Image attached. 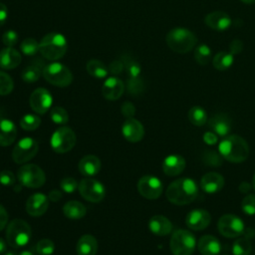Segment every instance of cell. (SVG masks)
Listing matches in <instances>:
<instances>
[{
  "label": "cell",
  "mask_w": 255,
  "mask_h": 255,
  "mask_svg": "<svg viewBox=\"0 0 255 255\" xmlns=\"http://www.w3.org/2000/svg\"><path fill=\"white\" fill-rule=\"evenodd\" d=\"M223 157L221 154L214 150H206L203 155H202V161L205 165L212 166V167H217L222 164Z\"/></svg>",
  "instance_id": "obj_37"
},
{
  "label": "cell",
  "mask_w": 255,
  "mask_h": 255,
  "mask_svg": "<svg viewBox=\"0 0 255 255\" xmlns=\"http://www.w3.org/2000/svg\"><path fill=\"white\" fill-rule=\"evenodd\" d=\"M4 255H16L14 252H6Z\"/></svg>",
  "instance_id": "obj_60"
},
{
  "label": "cell",
  "mask_w": 255,
  "mask_h": 255,
  "mask_svg": "<svg viewBox=\"0 0 255 255\" xmlns=\"http://www.w3.org/2000/svg\"><path fill=\"white\" fill-rule=\"evenodd\" d=\"M0 183L5 186H11L15 183V176L10 170L0 171Z\"/></svg>",
  "instance_id": "obj_47"
},
{
  "label": "cell",
  "mask_w": 255,
  "mask_h": 255,
  "mask_svg": "<svg viewBox=\"0 0 255 255\" xmlns=\"http://www.w3.org/2000/svg\"><path fill=\"white\" fill-rule=\"evenodd\" d=\"M51 120L57 125H65L69 121L68 112L62 107H54L50 113Z\"/></svg>",
  "instance_id": "obj_39"
},
{
  "label": "cell",
  "mask_w": 255,
  "mask_h": 255,
  "mask_svg": "<svg viewBox=\"0 0 255 255\" xmlns=\"http://www.w3.org/2000/svg\"><path fill=\"white\" fill-rule=\"evenodd\" d=\"M8 222V213L6 209L0 204V231L6 227Z\"/></svg>",
  "instance_id": "obj_52"
},
{
  "label": "cell",
  "mask_w": 255,
  "mask_h": 255,
  "mask_svg": "<svg viewBox=\"0 0 255 255\" xmlns=\"http://www.w3.org/2000/svg\"><path fill=\"white\" fill-rule=\"evenodd\" d=\"M17 136V128L9 119H0V145L8 146Z\"/></svg>",
  "instance_id": "obj_24"
},
{
  "label": "cell",
  "mask_w": 255,
  "mask_h": 255,
  "mask_svg": "<svg viewBox=\"0 0 255 255\" xmlns=\"http://www.w3.org/2000/svg\"><path fill=\"white\" fill-rule=\"evenodd\" d=\"M78 183L73 177H65L60 182V187L67 193H73L78 188Z\"/></svg>",
  "instance_id": "obj_45"
},
{
  "label": "cell",
  "mask_w": 255,
  "mask_h": 255,
  "mask_svg": "<svg viewBox=\"0 0 255 255\" xmlns=\"http://www.w3.org/2000/svg\"><path fill=\"white\" fill-rule=\"evenodd\" d=\"M5 250H6V243L2 238H0V254L4 253Z\"/></svg>",
  "instance_id": "obj_56"
},
{
  "label": "cell",
  "mask_w": 255,
  "mask_h": 255,
  "mask_svg": "<svg viewBox=\"0 0 255 255\" xmlns=\"http://www.w3.org/2000/svg\"><path fill=\"white\" fill-rule=\"evenodd\" d=\"M196 246L193 233L185 229L175 230L170 238L169 247L173 255H192Z\"/></svg>",
  "instance_id": "obj_7"
},
{
  "label": "cell",
  "mask_w": 255,
  "mask_h": 255,
  "mask_svg": "<svg viewBox=\"0 0 255 255\" xmlns=\"http://www.w3.org/2000/svg\"><path fill=\"white\" fill-rule=\"evenodd\" d=\"M149 230L157 236H165L172 230V223L162 215H154L148 221Z\"/></svg>",
  "instance_id": "obj_25"
},
{
  "label": "cell",
  "mask_w": 255,
  "mask_h": 255,
  "mask_svg": "<svg viewBox=\"0 0 255 255\" xmlns=\"http://www.w3.org/2000/svg\"><path fill=\"white\" fill-rule=\"evenodd\" d=\"M68 49L67 40L61 33L50 32L39 42V52L47 60L57 61L64 57Z\"/></svg>",
  "instance_id": "obj_3"
},
{
  "label": "cell",
  "mask_w": 255,
  "mask_h": 255,
  "mask_svg": "<svg viewBox=\"0 0 255 255\" xmlns=\"http://www.w3.org/2000/svg\"><path fill=\"white\" fill-rule=\"evenodd\" d=\"M49 206V197L43 193L32 194L26 202V211L31 216L43 215Z\"/></svg>",
  "instance_id": "obj_18"
},
{
  "label": "cell",
  "mask_w": 255,
  "mask_h": 255,
  "mask_svg": "<svg viewBox=\"0 0 255 255\" xmlns=\"http://www.w3.org/2000/svg\"><path fill=\"white\" fill-rule=\"evenodd\" d=\"M204 23L210 29L222 32L231 26L232 20L230 16L223 11H213L205 16Z\"/></svg>",
  "instance_id": "obj_17"
},
{
  "label": "cell",
  "mask_w": 255,
  "mask_h": 255,
  "mask_svg": "<svg viewBox=\"0 0 255 255\" xmlns=\"http://www.w3.org/2000/svg\"><path fill=\"white\" fill-rule=\"evenodd\" d=\"M165 195L172 204L186 205L197 198L198 186L192 178H178L168 185Z\"/></svg>",
  "instance_id": "obj_1"
},
{
  "label": "cell",
  "mask_w": 255,
  "mask_h": 255,
  "mask_svg": "<svg viewBox=\"0 0 255 255\" xmlns=\"http://www.w3.org/2000/svg\"><path fill=\"white\" fill-rule=\"evenodd\" d=\"M42 75L48 83L60 88L68 87L73 82V74L70 69L58 62L44 66Z\"/></svg>",
  "instance_id": "obj_6"
},
{
  "label": "cell",
  "mask_w": 255,
  "mask_h": 255,
  "mask_svg": "<svg viewBox=\"0 0 255 255\" xmlns=\"http://www.w3.org/2000/svg\"><path fill=\"white\" fill-rule=\"evenodd\" d=\"M55 246L50 239H42L36 245V251L39 255H50L54 252Z\"/></svg>",
  "instance_id": "obj_44"
},
{
  "label": "cell",
  "mask_w": 255,
  "mask_h": 255,
  "mask_svg": "<svg viewBox=\"0 0 255 255\" xmlns=\"http://www.w3.org/2000/svg\"><path fill=\"white\" fill-rule=\"evenodd\" d=\"M166 44L170 50L178 54H185L195 48L197 37L193 32L185 28L171 29L165 37Z\"/></svg>",
  "instance_id": "obj_4"
},
{
  "label": "cell",
  "mask_w": 255,
  "mask_h": 255,
  "mask_svg": "<svg viewBox=\"0 0 255 255\" xmlns=\"http://www.w3.org/2000/svg\"><path fill=\"white\" fill-rule=\"evenodd\" d=\"M252 250L251 242L248 238L241 237L237 239L232 245L233 255H249Z\"/></svg>",
  "instance_id": "obj_35"
},
{
  "label": "cell",
  "mask_w": 255,
  "mask_h": 255,
  "mask_svg": "<svg viewBox=\"0 0 255 255\" xmlns=\"http://www.w3.org/2000/svg\"><path fill=\"white\" fill-rule=\"evenodd\" d=\"M137 191L146 199H156L162 193V182L153 175H144L137 181Z\"/></svg>",
  "instance_id": "obj_13"
},
{
  "label": "cell",
  "mask_w": 255,
  "mask_h": 255,
  "mask_svg": "<svg viewBox=\"0 0 255 255\" xmlns=\"http://www.w3.org/2000/svg\"><path fill=\"white\" fill-rule=\"evenodd\" d=\"M43 69L44 67L42 65L33 63L24 68L21 73V78L26 83H35L40 79L41 75L43 74Z\"/></svg>",
  "instance_id": "obj_31"
},
{
  "label": "cell",
  "mask_w": 255,
  "mask_h": 255,
  "mask_svg": "<svg viewBox=\"0 0 255 255\" xmlns=\"http://www.w3.org/2000/svg\"><path fill=\"white\" fill-rule=\"evenodd\" d=\"M127 88H128V92L129 94L139 95L144 90V82L141 78H139V76L133 77V78H128V83H127Z\"/></svg>",
  "instance_id": "obj_40"
},
{
  "label": "cell",
  "mask_w": 255,
  "mask_h": 255,
  "mask_svg": "<svg viewBox=\"0 0 255 255\" xmlns=\"http://www.w3.org/2000/svg\"><path fill=\"white\" fill-rule=\"evenodd\" d=\"M87 72L89 75H91L94 78L97 79H103L106 78L109 74V69L108 67L101 61L99 60H90L87 63L86 66Z\"/></svg>",
  "instance_id": "obj_32"
},
{
  "label": "cell",
  "mask_w": 255,
  "mask_h": 255,
  "mask_svg": "<svg viewBox=\"0 0 255 255\" xmlns=\"http://www.w3.org/2000/svg\"><path fill=\"white\" fill-rule=\"evenodd\" d=\"M17 178L22 185L29 188H39L46 181L43 169L33 163L23 164L17 171Z\"/></svg>",
  "instance_id": "obj_8"
},
{
  "label": "cell",
  "mask_w": 255,
  "mask_h": 255,
  "mask_svg": "<svg viewBox=\"0 0 255 255\" xmlns=\"http://www.w3.org/2000/svg\"><path fill=\"white\" fill-rule=\"evenodd\" d=\"M218 151L227 161L239 163L247 159L249 155V145L243 137L237 134H231L224 136L220 141Z\"/></svg>",
  "instance_id": "obj_2"
},
{
  "label": "cell",
  "mask_w": 255,
  "mask_h": 255,
  "mask_svg": "<svg viewBox=\"0 0 255 255\" xmlns=\"http://www.w3.org/2000/svg\"><path fill=\"white\" fill-rule=\"evenodd\" d=\"M218 231L226 238H235L243 234L245 230L242 219L234 214L222 215L217 222Z\"/></svg>",
  "instance_id": "obj_12"
},
{
  "label": "cell",
  "mask_w": 255,
  "mask_h": 255,
  "mask_svg": "<svg viewBox=\"0 0 255 255\" xmlns=\"http://www.w3.org/2000/svg\"><path fill=\"white\" fill-rule=\"evenodd\" d=\"M22 53L26 56H34L39 52V43L33 38H26L20 44Z\"/></svg>",
  "instance_id": "obj_38"
},
{
  "label": "cell",
  "mask_w": 255,
  "mask_h": 255,
  "mask_svg": "<svg viewBox=\"0 0 255 255\" xmlns=\"http://www.w3.org/2000/svg\"><path fill=\"white\" fill-rule=\"evenodd\" d=\"M86 206L80 201L71 200L65 203L63 206V212L66 217L72 220H78L86 215Z\"/></svg>",
  "instance_id": "obj_29"
},
{
  "label": "cell",
  "mask_w": 255,
  "mask_h": 255,
  "mask_svg": "<svg viewBox=\"0 0 255 255\" xmlns=\"http://www.w3.org/2000/svg\"><path fill=\"white\" fill-rule=\"evenodd\" d=\"M41 124V119L33 114H26L20 119V126L23 129L31 131L39 128Z\"/></svg>",
  "instance_id": "obj_36"
},
{
  "label": "cell",
  "mask_w": 255,
  "mask_h": 255,
  "mask_svg": "<svg viewBox=\"0 0 255 255\" xmlns=\"http://www.w3.org/2000/svg\"><path fill=\"white\" fill-rule=\"evenodd\" d=\"M30 225L23 219L15 218L7 226L6 238L10 246L20 248L25 246L31 238Z\"/></svg>",
  "instance_id": "obj_5"
},
{
  "label": "cell",
  "mask_w": 255,
  "mask_h": 255,
  "mask_svg": "<svg viewBox=\"0 0 255 255\" xmlns=\"http://www.w3.org/2000/svg\"><path fill=\"white\" fill-rule=\"evenodd\" d=\"M212 58V52L209 46L205 44L198 45L194 50V59L200 66L207 65Z\"/></svg>",
  "instance_id": "obj_34"
},
{
  "label": "cell",
  "mask_w": 255,
  "mask_h": 255,
  "mask_svg": "<svg viewBox=\"0 0 255 255\" xmlns=\"http://www.w3.org/2000/svg\"><path fill=\"white\" fill-rule=\"evenodd\" d=\"M14 88L12 78L3 71H0V96L9 95Z\"/></svg>",
  "instance_id": "obj_41"
},
{
  "label": "cell",
  "mask_w": 255,
  "mask_h": 255,
  "mask_svg": "<svg viewBox=\"0 0 255 255\" xmlns=\"http://www.w3.org/2000/svg\"><path fill=\"white\" fill-rule=\"evenodd\" d=\"M233 61H234V55H232L230 52L221 51V52H218L212 58V65L218 71H225L232 66Z\"/></svg>",
  "instance_id": "obj_30"
},
{
  "label": "cell",
  "mask_w": 255,
  "mask_h": 255,
  "mask_svg": "<svg viewBox=\"0 0 255 255\" xmlns=\"http://www.w3.org/2000/svg\"><path fill=\"white\" fill-rule=\"evenodd\" d=\"M240 1L245 3V4H253V3H255V0H240Z\"/></svg>",
  "instance_id": "obj_58"
},
{
  "label": "cell",
  "mask_w": 255,
  "mask_h": 255,
  "mask_svg": "<svg viewBox=\"0 0 255 255\" xmlns=\"http://www.w3.org/2000/svg\"><path fill=\"white\" fill-rule=\"evenodd\" d=\"M185 168V159L179 154H169L162 161V170L168 176L180 174Z\"/></svg>",
  "instance_id": "obj_22"
},
{
  "label": "cell",
  "mask_w": 255,
  "mask_h": 255,
  "mask_svg": "<svg viewBox=\"0 0 255 255\" xmlns=\"http://www.w3.org/2000/svg\"><path fill=\"white\" fill-rule=\"evenodd\" d=\"M19 255H34V254L31 251H29V250H24Z\"/></svg>",
  "instance_id": "obj_57"
},
{
  "label": "cell",
  "mask_w": 255,
  "mask_h": 255,
  "mask_svg": "<svg viewBox=\"0 0 255 255\" xmlns=\"http://www.w3.org/2000/svg\"><path fill=\"white\" fill-rule=\"evenodd\" d=\"M77 136L74 130L69 127H61L57 128L51 136V146L58 153L70 151L76 144Z\"/></svg>",
  "instance_id": "obj_9"
},
{
  "label": "cell",
  "mask_w": 255,
  "mask_h": 255,
  "mask_svg": "<svg viewBox=\"0 0 255 255\" xmlns=\"http://www.w3.org/2000/svg\"><path fill=\"white\" fill-rule=\"evenodd\" d=\"M78 189L81 196L90 202H100L106 196V188L103 183L90 177L82 179Z\"/></svg>",
  "instance_id": "obj_11"
},
{
  "label": "cell",
  "mask_w": 255,
  "mask_h": 255,
  "mask_svg": "<svg viewBox=\"0 0 255 255\" xmlns=\"http://www.w3.org/2000/svg\"><path fill=\"white\" fill-rule=\"evenodd\" d=\"M122 133L124 137L129 142H137L142 139L144 135V128L140 122L130 118L123 124Z\"/></svg>",
  "instance_id": "obj_16"
},
{
  "label": "cell",
  "mask_w": 255,
  "mask_h": 255,
  "mask_svg": "<svg viewBox=\"0 0 255 255\" xmlns=\"http://www.w3.org/2000/svg\"><path fill=\"white\" fill-rule=\"evenodd\" d=\"M8 17V10H7V6L4 3L0 2V26H2Z\"/></svg>",
  "instance_id": "obj_53"
},
{
  "label": "cell",
  "mask_w": 255,
  "mask_h": 255,
  "mask_svg": "<svg viewBox=\"0 0 255 255\" xmlns=\"http://www.w3.org/2000/svg\"><path fill=\"white\" fill-rule=\"evenodd\" d=\"M243 50V42L239 39H234L229 44V52L232 55H237Z\"/></svg>",
  "instance_id": "obj_50"
},
{
  "label": "cell",
  "mask_w": 255,
  "mask_h": 255,
  "mask_svg": "<svg viewBox=\"0 0 255 255\" xmlns=\"http://www.w3.org/2000/svg\"><path fill=\"white\" fill-rule=\"evenodd\" d=\"M29 103L30 107L35 113L44 115L50 110L53 103V97L48 90L44 88H38L31 94Z\"/></svg>",
  "instance_id": "obj_14"
},
{
  "label": "cell",
  "mask_w": 255,
  "mask_h": 255,
  "mask_svg": "<svg viewBox=\"0 0 255 255\" xmlns=\"http://www.w3.org/2000/svg\"><path fill=\"white\" fill-rule=\"evenodd\" d=\"M124 91L125 85L123 81L117 77L108 78L102 87V94L104 98L109 101L119 100L122 97Z\"/></svg>",
  "instance_id": "obj_19"
},
{
  "label": "cell",
  "mask_w": 255,
  "mask_h": 255,
  "mask_svg": "<svg viewBox=\"0 0 255 255\" xmlns=\"http://www.w3.org/2000/svg\"><path fill=\"white\" fill-rule=\"evenodd\" d=\"M2 42L6 47L13 48L18 42V34L14 30H7L2 35Z\"/></svg>",
  "instance_id": "obj_46"
},
{
  "label": "cell",
  "mask_w": 255,
  "mask_h": 255,
  "mask_svg": "<svg viewBox=\"0 0 255 255\" xmlns=\"http://www.w3.org/2000/svg\"><path fill=\"white\" fill-rule=\"evenodd\" d=\"M241 208L247 215L255 214V194H247L241 201Z\"/></svg>",
  "instance_id": "obj_43"
},
{
  "label": "cell",
  "mask_w": 255,
  "mask_h": 255,
  "mask_svg": "<svg viewBox=\"0 0 255 255\" xmlns=\"http://www.w3.org/2000/svg\"><path fill=\"white\" fill-rule=\"evenodd\" d=\"M48 197H49V200H52L53 202H57L62 198V193H61V191L54 189L49 192Z\"/></svg>",
  "instance_id": "obj_54"
},
{
  "label": "cell",
  "mask_w": 255,
  "mask_h": 255,
  "mask_svg": "<svg viewBox=\"0 0 255 255\" xmlns=\"http://www.w3.org/2000/svg\"><path fill=\"white\" fill-rule=\"evenodd\" d=\"M108 69H109V73H111L112 75L116 76V75L121 74L124 71L125 64H124V62L122 60H116V61H113L109 65Z\"/></svg>",
  "instance_id": "obj_48"
},
{
  "label": "cell",
  "mask_w": 255,
  "mask_h": 255,
  "mask_svg": "<svg viewBox=\"0 0 255 255\" xmlns=\"http://www.w3.org/2000/svg\"><path fill=\"white\" fill-rule=\"evenodd\" d=\"M224 186V177L217 172H207L200 179V188L209 194L220 191Z\"/></svg>",
  "instance_id": "obj_21"
},
{
  "label": "cell",
  "mask_w": 255,
  "mask_h": 255,
  "mask_svg": "<svg viewBox=\"0 0 255 255\" xmlns=\"http://www.w3.org/2000/svg\"><path fill=\"white\" fill-rule=\"evenodd\" d=\"M78 255H96L98 251V241L91 234L81 236L76 245Z\"/></svg>",
  "instance_id": "obj_28"
},
{
  "label": "cell",
  "mask_w": 255,
  "mask_h": 255,
  "mask_svg": "<svg viewBox=\"0 0 255 255\" xmlns=\"http://www.w3.org/2000/svg\"><path fill=\"white\" fill-rule=\"evenodd\" d=\"M252 186H253V188L255 189V173H254L253 178H252Z\"/></svg>",
  "instance_id": "obj_59"
},
{
  "label": "cell",
  "mask_w": 255,
  "mask_h": 255,
  "mask_svg": "<svg viewBox=\"0 0 255 255\" xmlns=\"http://www.w3.org/2000/svg\"><path fill=\"white\" fill-rule=\"evenodd\" d=\"M78 167L82 174L86 176H93L99 173L101 169V160L94 154H88L80 160Z\"/></svg>",
  "instance_id": "obj_27"
},
{
  "label": "cell",
  "mask_w": 255,
  "mask_h": 255,
  "mask_svg": "<svg viewBox=\"0 0 255 255\" xmlns=\"http://www.w3.org/2000/svg\"><path fill=\"white\" fill-rule=\"evenodd\" d=\"M38 149V142L33 137H23L14 146L12 158L18 164H25L37 154Z\"/></svg>",
  "instance_id": "obj_10"
},
{
  "label": "cell",
  "mask_w": 255,
  "mask_h": 255,
  "mask_svg": "<svg viewBox=\"0 0 255 255\" xmlns=\"http://www.w3.org/2000/svg\"><path fill=\"white\" fill-rule=\"evenodd\" d=\"M197 248L202 255H219L221 251V244L216 237L206 234L199 238Z\"/></svg>",
  "instance_id": "obj_23"
},
{
  "label": "cell",
  "mask_w": 255,
  "mask_h": 255,
  "mask_svg": "<svg viewBox=\"0 0 255 255\" xmlns=\"http://www.w3.org/2000/svg\"><path fill=\"white\" fill-rule=\"evenodd\" d=\"M253 186L250 184V183H248V182H246V181H243V182H241L240 184H239V190H240V192H242V193H247V192H249L250 190H251V188H252Z\"/></svg>",
  "instance_id": "obj_55"
},
{
  "label": "cell",
  "mask_w": 255,
  "mask_h": 255,
  "mask_svg": "<svg viewBox=\"0 0 255 255\" xmlns=\"http://www.w3.org/2000/svg\"><path fill=\"white\" fill-rule=\"evenodd\" d=\"M208 126L213 132L220 136H227L231 130V120L223 113H218L208 120Z\"/></svg>",
  "instance_id": "obj_20"
},
{
  "label": "cell",
  "mask_w": 255,
  "mask_h": 255,
  "mask_svg": "<svg viewBox=\"0 0 255 255\" xmlns=\"http://www.w3.org/2000/svg\"><path fill=\"white\" fill-rule=\"evenodd\" d=\"M211 222V216L205 209H193L187 213L185 223L188 228L195 231L204 230Z\"/></svg>",
  "instance_id": "obj_15"
},
{
  "label": "cell",
  "mask_w": 255,
  "mask_h": 255,
  "mask_svg": "<svg viewBox=\"0 0 255 255\" xmlns=\"http://www.w3.org/2000/svg\"><path fill=\"white\" fill-rule=\"evenodd\" d=\"M121 112L123 114L124 117H126L127 119H130L134 116L135 114V108L133 106L132 103L130 102H125L122 107H121Z\"/></svg>",
  "instance_id": "obj_49"
},
{
  "label": "cell",
  "mask_w": 255,
  "mask_h": 255,
  "mask_svg": "<svg viewBox=\"0 0 255 255\" xmlns=\"http://www.w3.org/2000/svg\"><path fill=\"white\" fill-rule=\"evenodd\" d=\"M188 120L193 126L202 127L207 122V113L202 107L194 106L188 111Z\"/></svg>",
  "instance_id": "obj_33"
},
{
  "label": "cell",
  "mask_w": 255,
  "mask_h": 255,
  "mask_svg": "<svg viewBox=\"0 0 255 255\" xmlns=\"http://www.w3.org/2000/svg\"><path fill=\"white\" fill-rule=\"evenodd\" d=\"M224 255H227V254H224Z\"/></svg>",
  "instance_id": "obj_61"
},
{
  "label": "cell",
  "mask_w": 255,
  "mask_h": 255,
  "mask_svg": "<svg viewBox=\"0 0 255 255\" xmlns=\"http://www.w3.org/2000/svg\"><path fill=\"white\" fill-rule=\"evenodd\" d=\"M125 64V68L127 69L128 75L129 78H133V77H138L140 74V65L134 61L133 59L130 58H127L125 57L124 60H122Z\"/></svg>",
  "instance_id": "obj_42"
},
{
  "label": "cell",
  "mask_w": 255,
  "mask_h": 255,
  "mask_svg": "<svg viewBox=\"0 0 255 255\" xmlns=\"http://www.w3.org/2000/svg\"><path fill=\"white\" fill-rule=\"evenodd\" d=\"M217 134L213 131H206L204 134H203V141L208 144V145H213L217 142Z\"/></svg>",
  "instance_id": "obj_51"
},
{
  "label": "cell",
  "mask_w": 255,
  "mask_h": 255,
  "mask_svg": "<svg viewBox=\"0 0 255 255\" xmlns=\"http://www.w3.org/2000/svg\"><path fill=\"white\" fill-rule=\"evenodd\" d=\"M21 63L20 53L11 47H6L0 51V68L3 70L15 69Z\"/></svg>",
  "instance_id": "obj_26"
}]
</instances>
